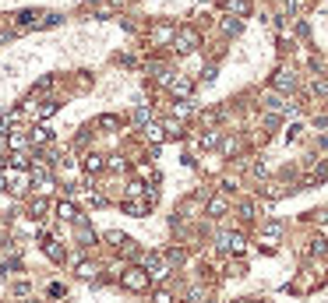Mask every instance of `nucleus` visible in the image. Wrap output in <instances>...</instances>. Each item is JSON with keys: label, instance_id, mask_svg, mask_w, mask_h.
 I'll list each match as a JSON object with an SVG mask.
<instances>
[{"label": "nucleus", "instance_id": "7", "mask_svg": "<svg viewBox=\"0 0 328 303\" xmlns=\"http://www.w3.org/2000/svg\"><path fill=\"white\" fill-rule=\"evenodd\" d=\"M43 250H46L53 261H60V257H64V250H60V243H57L53 236H46V240H43Z\"/></svg>", "mask_w": 328, "mask_h": 303}, {"label": "nucleus", "instance_id": "1", "mask_svg": "<svg viewBox=\"0 0 328 303\" xmlns=\"http://www.w3.org/2000/svg\"><path fill=\"white\" fill-rule=\"evenodd\" d=\"M173 50H176V53H191V50H198V32H194V28H180V32L173 35Z\"/></svg>", "mask_w": 328, "mask_h": 303}, {"label": "nucleus", "instance_id": "20", "mask_svg": "<svg viewBox=\"0 0 328 303\" xmlns=\"http://www.w3.org/2000/svg\"><path fill=\"white\" fill-rule=\"evenodd\" d=\"M293 7H297L293 0H279V14H293Z\"/></svg>", "mask_w": 328, "mask_h": 303}, {"label": "nucleus", "instance_id": "8", "mask_svg": "<svg viewBox=\"0 0 328 303\" xmlns=\"http://www.w3.org/2000/svg\"><path fill=\"white\" fill-rule=\"evenodd\" d=\"M145 138H149L152 145H159V141H163V138H166V131H163V127H159V124H145Z\"/></svg>", "mask_w": 328, "mask_h": 303}, {"label": "nucleus", "instance_id": "3", "mask_svg": "<svg viewBox=\"0 0 328 303\" xmlns=\"http://www.w3.org/2000/svg\"><path fill=\"white\" fill-rule=\"evenodd\" d=\"M244 236H240V233H223V236H219V247H223V250H230V254H244Z\"/></svg>", "mask_w": 328, "mask_h": 303}, {"label": "nucleus", "instance_id": "12", "mask_svg": "<svg viewBox=\"0 0 328 303\" xmlns=\"http://www.w3.org/2000/svg\"><path fill=\"white\" fill-rule=\"evenodd\" d=\"M124 208H127L131 215H145V212H149V205H145V201H127Z\"/></svg>", "mask_w": 328, "mask_h": 303}, {"label": "nucleus", "instance_id": "17", "mask_svg": "<svg viewBox=\"0 0 328 303\" xmlns=\"http://www.w3.org/2000/svg\"><path fill=\"white\" fill-rule=\"evenodd\" d=\"M201 145H205V148H212V145H219V131H208V134L201 138Z\"/></svg>", "mask_w": 328, "mask_h": 303}, {"label": "nucleus", "instance_id": "10", "mask_svg": "<svg viewBox=\"0 0 328 303\" xmlns=\"http://www.w3.org/2000/svg\"><path fill=\"white\" fill-rule=\"evenodd\" d=\"M293 85H297V78L289 74V71H279V74H275V88H282V92H289Z\"/></svg>", "mask_w": 328, "mask_h": 303}, {"label": "nucleus", "instance_id": "6", "mask_svg": "<svg viewBox=\"0 0 328 303\" xmlns=\"http://www.w3.org/2000/svg\"><path fill=\"white\" fill-rule=\"evenodd\" d=\"M169 88H173V95H191V81L187 78H169Z\"/></svg>", "mask_w": 328, "mask_h": 303}, {"label": "nucleus", "instance_id": "22", "mask_svg": "<svg viewBox=\"0 0 328 303\" xmlns=\"http://www.w3.org/2000/svg\"><path fill=\"white\" fill-rule=\"evenodd\" d=\"M300 131H304V127L297 124V127H289V131H286V138H289V141H297V138H300Z\"/></svg>", "mask_w": 328, "mask_h": 303}, {"label": "nucleus", "instance_id": "9", "mask_svg": "<svg viewBox=\"0 0 328 303\" xmlns=\"http://www.w3.org/2000/svg\"><path fill=\"white\" fill-rule=\"evenodd\" d=\"M7 145H11V148H14V152H21V148H25V145H28V134H25V131H11V138H7Z\"/></svg>", "mask_w": 328, "mask_h": 303}, {"label": "nucleus", "instance_id": "15", "mask_svg": "<svg viewBox=\"0 0 328 303\" xmlns=\"http://www.w3.org/2000/svg\"><path fill=\"white\" fill-rule=\"evenodd\" d=\"M85 169H88V173H99V169H102V159H99V155H88V159H85Z\"/></svg>", "mask_w": 328, "mask_h": 303}, {"label": "nucleus", "instance_id": "2", "mask_svg": "<svg viewBox=\"0 0 328 303\" xmlns=\"http://www.w3.org/2000/svg\"><path fill=\"white\" fill-rule=\"evenodd\" d=\"M124 286H127V289H131V293H141V289H145V286H149V275H145V272H141V268H131V272H127V275H124Z\"/></svg>", "mask_w": 328, "mask_h": 303}, {"label": "nucleus", "instance_id": "14", "mask_svg": "<svg viewBox=\"0 0 328 303\" xmlns=\"http://www.w3.org/2000/svg\"><path fill=\"white\" fill-rule=\"evenodd\" d=\"M223 32H226V35H237V32H240V21H237V18H226V21H223Z\"/></svg>", "mask_w": 328, "mask_h": 303}, {"label": "nucleus", "instance_id": "16", "mask_svg": "<svg viewBox=\"0 0 328 303\" xmlns=\"http://www.w3.org/2000/svg\"><path fill=\"white\" fill-rule=\"evenodd\" d=\"M279 233H282V226H279V222H268V226H265V240H275Z\"/></svg>", "mask_w": 328, "mask_h": 303}, {"label": "nucleus", "instance_id": "19", "mask_svg": "<svg viewBox=\"0 0 328 303\" xmlns=\"http://www.w3.org/2000/svg\"><path fill=\"white\" fill-rule=\"evenodd\" d=\"M149 117H152V113H149V106H141V109L134 113V120H138V124H149Z\"/></svg>", "mask_w": 328, "mask_h": 303}, {"label": "nucleus", "instance_id": "4", "mask_svg": "<svg viewBox=\"0 0 328 303\" xmlns=\"http://www.w3.org/2000/svg\"><path fill=\"white\" fill-rule=\"evenodd\" d=\"M265 109H272V113H289L293 102H286L282 95H265Z\"/></svg>", "mask_w": 328, "mask_h": 303}, {"label": "nucleus", "instance_id": "5", "mask_svg": "<svg viewBox=\"0 0 328 303\" xmlns=\"http://www.w3.org/2000/svg\"><path fill=\"white\" fill-rule=\"evenodd\" d=\"M223 7H226L233 18H247V14H250V4H247V0H223Z\"/></svg>", "mask_w": 328, "mask_h": 303}, {"label": "nucleus", "instance_id": "13", "mask_svg": "<svg viewBox=\"0 0 328 303\" xmlns=\"http://www.w3.org/2000/svg\"><path fill=\"white\" fill-rule=\"evenodd\" d=\"M57 215H60L64 222H71V219H78V215H75V205H67V201H64V205L57 208Z\"/></svg>", "mask_w": 328, "mask_h": 303}, {"label": "nucleus", "instance_id": "21", "mask_svg": "<svg viewBox=\"0 0 328 303\" xmlns=\"http://www.w3.org/2000/svg\"><path fill=\"white\" fill-rule=\"evenodd\" d=\"M78 275H85V279H92V275H95V268H92V264H78Z\"/></svg>", "mask_w": 328, "mask_h": 303}, {"label": "nucleus", "instance_id": "18", "mask_svg": "<svg viewBox=\"0 0 328 303\" xmlns=\"http://www.w3.org/2000/svg\"><path fill=\"white\" fill-rule=\"evenodd\" d=\"M46 138H50V131H46V127H35V131H32V141H35V145H39V141H46Z\"/></svg>", "mask_w": 328, "mask_h": 303}, {"label": "nucleus", "instance_id": "11", "mask_svg": "<svg viewBox=\"0 0 328 303\" xmlns=\"http://www.w3.org/2000/svg\"><path fill=\"white\" fill-rule=\"evenodd\" d=\"M223 212H226V201H223V198H212V201H208V215H212V219H219Z\"/></svg>", "mask_w": 328, "mask_h": 303}]
</instances>
